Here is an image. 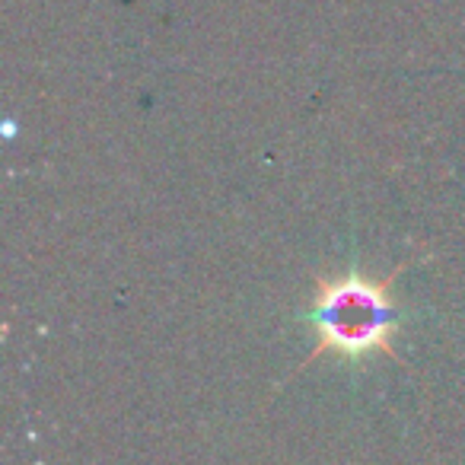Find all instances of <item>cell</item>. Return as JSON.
Masks as SVG:
<instances>
[{"label": "cell", "instance_id": "obj_1", "mask_svg": "<svg viewBox=\"0 0 465 465\" xmlns=\"http://www.w3.org/2000/svg\"><path fill=\"white\" fill-rule=\"evenodd\" d=\"M411 262H401L395 272L373 278L361 268L344 274H316L310 297V322L316 329V348L303 357L297 370H306L325 354L348 363H363L370 357H392L395 338L401 331V312L392 284Z\"/></svg>", "mask_w": 465, "mask_h": 465}]
</instances>
